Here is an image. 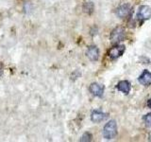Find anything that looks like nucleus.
Segmentation results:
<instances>
[{
    "label": "nucleus",
    "mask_w": 151,
    "mask_h": 142,
    "mask_svg": "<svg viewBox=\"0 0 151 142\" xmlns=\"http://www.w3.org/2000/svg\"><path fill=\"white\" fill-rule=\"evenodd\" d=\"M117 135V124L115 120H110L103 128V136L107 140L113 139Z\"/></svg>",
    "instance_id": "nucleus-1"
},
{
    "label": "nucleus",
    "mask_w": 151,
    "mask_h": 142,
    "mask_svg": "<svg viewBox=\"0 0 151 142\" xmlns=\"http://www.w3.org/2000/svg\"><path fill=\"white\" fill-rule=\"evenodd\" d=\"M126 37V30L123 27H116L110 35V41L112 45H117L122 42Z\"/></svg>",
    "instance_id": "nucleus-2"
},
{
    "label": "nucleus",
    "mask_w": 151,
    "mask_h": 142,
    "mask_svg": "<svg viewBox=\"0 0 151 142\" xmlns=\"http://www.w3.org/2000/svg\"><path fill=\"white\" fill-rule=\"evenodd\" d=\"M136 17L141 23H143L145 20H148L151 18V8L147 5H142L137 11Z\"/></svg>",
    "instance_id": "nucleus-3"
},
{
    "label": "nucleus",
    "mask_w": 151,
    "mask_h": 142,
    "mask_svg": "<svg viewBox=\"0 0 151 142\" xmlns=\"http://www.w3.org/2000/svg\"><path fill=\"white\" fill-rule=\"evenodd\" d=\"M125 51H126V46L124 45L117 44L114 46H112L111 49H109L108 56L110 57V59L111 60H116L118 58H120V57L124 54Z\"/></svg>",
    "instance_id": "nucleus-4"
},
{
    "label": "nucleus",
    "mask_w": 151,
    "mask_h": 142,
    "mask_svg": "<svg viewBox=\"0 0 151 142\" xmlns=\"http://www.w3.org/2000/svg\"><path fill=\"white\" fill-rule=\"evenodd\" d=\"M131 12H132V8L129 4H123L118 7L115 11L116 15L121 19L127 18L129 16H130Z\"/></svg>",
    "instance_id": "nucleus-5"
},
{
    "label": "nucleus",
    "mask_w": 151,
    "mask_h": 142,
    "mask_svg": "<svg viewBox=\"0 0 151 142\" xmlns=\"http://www.w3.org/2000/svg\"><path fill=\"white\" fill-rule=\"evenodd\" d=\"M90 92H91L93 96L97 98H102L104 91H105V86L103 84L97 83H93L89 87Z\"/></svg>",
    "instance_id": "nucleus-6"
},
{
    "label": "nucleus",
    "mask_w": 151,
    "mask_h": 142,
    "mask_svg": "<svg viewBox=\"0 0 151 142\" xmlns=\"http://www.w3.org/2000/svg\"><path fill=\"white\" fill-rule=\"evenodd\" d=\"M108 117V114L102 112L101 110H93L91 114V120L94 123H99L105 120Z\"/></svg>",
    "instance_id": "nucleus-7"
},
{
    "label": "nucleus",
    "mask_w": 151,
    "mask_h": 142,
    "mask_svg": "<svg viewBox=\"0 0 151 142\" xmlns=\"http://www.w3.org/2000/svg\"><path fill=\"white\" fill-rule=\"evenodd\" d=\"M138 82L142 85H144V86H149V85H151V72L150 71L145 69L143 72H142V74L139 76Z\"/></svg>",
    "instance_id": "nucleus-8"
},
{
    "label": "nucleus",
    "mask_w": 151,
    "mask_h": 142,
    "mask_svg": "<svg viewBox=\"0 0 151 142\" xmlns=\"http://www.w3.org/2000/svg\"><path fill=\"white\" fill-rule=\"evenodd\" d=\"M87 57L90 59V61L96 62L99 58V49H97V46H91L88 47L87 52H86Z\"/></svg>",
    "instance_id": "nucleus-9"
},
{
    "label": "nucleus",
    "mask_w": 151,
    "mask_h": 142,
    "mask_svg": "<svg viewBox=\"0 0 151 142\" xmlns=\"http://www.w3.org/2000/svg\"><path fill=\"white\" fill-rule=\"evenodd\" d=\"M116 88L118 91H121L123 94L127 95L130 92L131 83L129 82V80H120V82L116 84Z\"/></svg>",
    "instance_id": "nucleus-10"
},
{
    "label": "nucleus",
    "mask_w": 151,
    "mask_h": 142,
    "mask_svg": "<svg viewBox=\"0 0 151 142\" xmlns=\"http://www.w3.org/2000/svg\"><path fill=\"white\" fill-rule=\"evenodd\" d=\"M93 9H94V6L93 2H90V1L85 2L83 5V11L88 14H92L93 12Z\"/></svg>",
    "instance_id": "nucleus-11"
},
{
    "label": "nucleus",
    "mask_w": 151,
    "mask_h": 142,
    "mask_svg": "<svg viewBox=\"0 0 151 142\" xmlns=\"http://www.w3.org/2000/svg\"><path fill=\"white\" fill-rule=\"evenodd\" d=\"M92 138H93V135H92L91 133L86 132L81 136V138H80V141H82V142H88V141H92Z\"/></svg>",
    "instance_id": "nucleus-12"
},
{
    "label": "nucleus",
    "mask_w": 151,
    "mask_h": 142,
    "mask_svg": "<svg viewBox=\"0 0 151 142\" xmlns=\"http://www.w3.org/2000/svg\"><path fill=\"white\" fill-rule=\"evenodd\" d=\"M143 120L145 123V125L147 127L151 128V113L146 114V115L143 117Z\"/></svg>",
    "instance_id": "nucleus-13"
},
{
    "label": "nucleus",
    "mask_w": 151,
    "mask_h": 142,
    "mask_svg": "<svg viewBox=\"0 0 151 142\" xmlns=\"http://www.w3.org/2000/svg\"><path fill=\"white\" fill-rule=\"evenodd\" d=\"M2 74H3V64L0 63V77L2 76Z\"/></svg>",
    "instance_id": "nucleus-14"
},
{
    "label": "nucleus",
    "mask_w": 151,
    "mask_h": 142,
    "mask_svg": "<svg viewBox=\"0 0 151 142\" xmlns=\"http://www.w3.org/2000/svg\"><path fill=\"white\" fill-rule=\"evenodd\" d=\"M147 107L151 109V99H149L147 101Z\"/></svg>",
    "instance_id": "nucleus-15"
}]
</instances>
